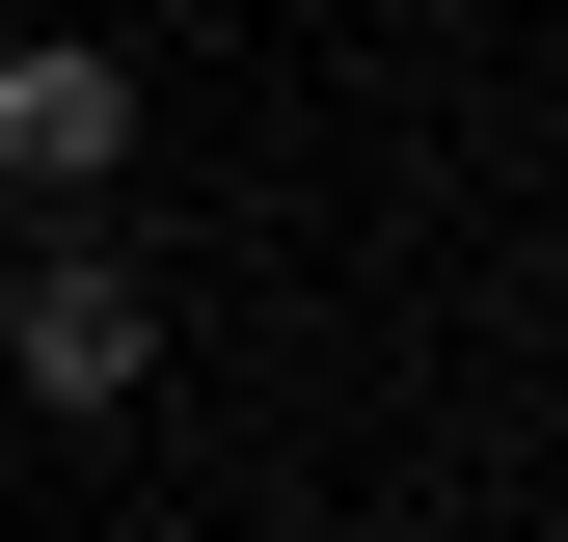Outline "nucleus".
Listing matches in <instances>:
<instances>
[{
    "mask_svg": "<svg viewBox=\"0 0 568 542\" xmlns=\"http://www.w3.org/2000/svg\"><path fill=\"white\" fill-rule=\"evenodd\" d=\"M109 136H135L109 54H0V163H28V190H54V163H109Z\"/></svg>",
    "mask_w": 568,
    "mask_h": 542,
    "instance_id": "obj_1",
    "label": "nucleus"
},
{
    "mask_svg": "<svg viewBox=\"0 0 568 542\" xmlns=\"http://www.w3.org/2000/svg\"><path fill=\"white\" fill-rule=\"evenodd\" d=\"M28 380H54V406H109V380H135V299H109V271H54V299H28Z\"/></svg>",
    "mask_w": 568,
    "mask_h": 542,
    "instance_id": "obj_2",
    "label": "nucleus"
}]
</instances>
